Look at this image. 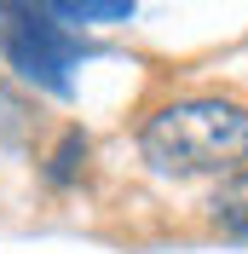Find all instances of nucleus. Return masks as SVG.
<instances>
[{"label": "nucleus", "instance_id": "f257e3e1", "mask_svg": "<svg viewBox=\"0 0 248 254\" xmlns=\"http://www.w3.org/2000/svg\"><path fill=\"white\" fill-rule=\"evenodd\" d=\"M139 156L168 179L231 174L248 162V104L231 93H190L156 104L139 127Z\"/></svg>", "mask_w": 248, "mask_h": 254}, {"label": "nucleus", "instance_id": "f03ea898", "mask_svg": "<svg viewBox=\"0 0 248 254\" xmlns=\"http://www.w3.org/2000/svg\"><path fill=\"white\" fill-rule=\"evenodd\" d=\"M0 52L29 87L69 93V69L81 64V35L47 12V0H6L0 12Z\"/></svg>", "mask_w": 248, "mask_h": 254}, {"label": "nucleus", "instance_id": "7ed1b4c3", "mask_svg": "<svg viewBox=\"0 0 248 254\" xmlns=\"http://www.w3.org/2000/svg\"><path fill=\"white\" fill-rule=\"evenodd\" d=\"M208 220L225 231V237H248V162L219 174L214 196H208Z\"/></svg>", "mask_w": 248, "mask_h": 254}, {"label": "nucleus", "instance_id": "20e7f679", "mask_svg": "<svg viewBox=\"0 0 248 254\" xmlns=\"http://www.w3.org/2000/svg\"><path fill=\"white\" fill-rule=\"evenodd\" d=\"M47 12L58 17V23L93 29V23H122V17H133V0H47Z\"/></svg>", "mask_w": 248, "mask_h": 254}, {"label": "nucleus", "instance_id": "39448f33", "mask_svg": "<svg viewBox=\"0 0 248 254\" xmlns=\"http://www.w3.org/2000/svg\"><path fill=\"white\" fill-rule=\"evenodd\" d=\"M87 156H93L87 133L69 127V133L58 139V150H52V162H47V185H75V174H87Z\"/></svg>", "mask_w": 248, "mask_h": 254}, {"label": "nucleus", "instance_id": "423d86ee", "mask_svg": "<svg viewBox=\"0 0 248 254\" xmlns=\"http://www.w3.org/2000/svg\"><path fill=\"white\" fill-rule=\"evenodd\" d=\"M0 12H6V0H0Z\"/></svg>", "mask_w": 248, "mask_h": 254}]
</instances>
